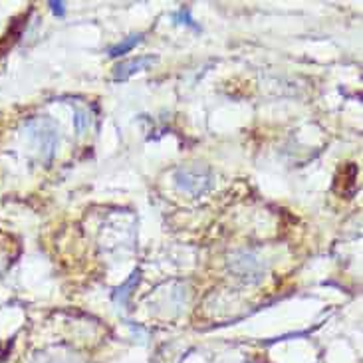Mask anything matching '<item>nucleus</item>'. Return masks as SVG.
Instances as JSON below:
<instances>
[{"instance_id":"obj_1","label":"nucleus","mask_w":363,"mask_h":363,"mask_svg":"<svg viewBox=\"0 0 363 363\" xmlns=\"http://www.w3.org/2000/svg\"><path fill=\"white\" fill-rule=\"evenodd\" d=\"M175 181L177 187L185 193L201 197L213 187V173L205 165H183L175 171Z\"/></svg>"},{"instance_id":"obj_2","label":"nucleus","mask_w":363,"mask_h":363,"mask_svg":"<svg viewBox=\"0 0 363 363\" xmlns=\"http://www.w3.org/2000/svg\"><path fill=\"white\" fill-rule=\"evenodd\" d=\"M229 268L239 276V278L246 280V282H260L266 268L262 264V260L252 252H236L230 256Z\"/></svg>"},{"instance_id":"obj_3","label":"nucleus","mask_w":363,"mask_h":363,"mask_svg":"<svg viewBox=\"0 0 363 363\" xmlns=\"http://www.w3.org/2000/svg\"><path fill=\"white\" fill-rule=\"evenodd\" d=\"M34 137H36V145L40 147V153L44 159H52L58 143V131L52 125V121L40 120L34 123Z\"/></svg>"},{"instance_id":"obj_4","label":"nucleus","mask_w":363,"mask_h":363,"mask_svg":"<svg viewBox=\"0 0 363 363\" xmlns=\"http://www.w3.org/2000/svg\"><path fill=\"white\" fill-rule=\"evenodd\" d=\"M151 64H155V58H151V56H139V58H135V60L121 62V64H118V66L113 68V80H115V82H125V80H129L134 73L147 70Z\"/></svg>"},{"instance_id":"obj_5","label":"nucleus","mask_w":363,"mask_h":363,"mask_svg":"<svg viewBox=\"0 0 363 363\" xmlns=\"http://www.w3.org/2000/svg\"><path fill=\"white\" fill-rule=\"evenodd\" d=\"M139 276H141V274H139V270H137V272H134V274H131V278L127 280V282H125V284H123L121 288H118V290H115V294H113V302L120 304V306H125V304H127V298H129V294H131L129 290L137 286V282H139Z\"/></svg>"},{"instance_id":"obj_6","label":"nucleus","mask_w":363,"mask_h":363,"mask_svg":"<svg viewBox=\"0 0 363 363\" xmlns=\"http://www.w3.org/2000/svg\"><path fill=\"white\" fill-rule=\"evenodd\" d=\"M141 34H134V36L125 38L121 44H118V46H113V48L109 50V58H118V56H123L125 52H129L131 48H135L139 42H141Z\"/></svg>"},{"instance_id":"obj_7","label":"nucleus","mask_w":363,"mask_h":363,"mask_svg":"<svg viewBox=\"0 0 363 363\" xmlns=\"http://www.w3.org/2000/svg\"><path fill=\"white\" fill-rule=\"evenodd\" d=\"M50 6H52V13L56 14V16H64L66 14V8H64V2H50Z\"/></svg>"}]
</instances>
